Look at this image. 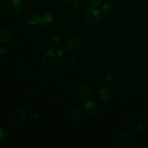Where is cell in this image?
Returning <instances> with one entry per match:
<instances>
[{
    "instance_id": "obj_9",
    "label": "cell",
    "mask_w": 148,
    "mask_h": 148,
    "mask_svg": "<svg viewBox=\"0 0 148 148\" xmlns=\"http://www.w3.org/2000/svg\"><path fill=\"white\" fill-rule=\"evenodd\" d=\"M64 65L66 70L70 72H72L75 69L76 67V59L73 56H69L66 58Z\"/></svg>"
},
{
    "instance_id": "obj_25",
    "label": "cell",
    "mask_w": 148,
    "mask_h": 148,
    "mask_svg": "<svg viewBox=\"0 0 148 148\" xmlns=\"http://www.w3.org/2000/svg\"><path fill=\"white\" fill-rule=\"evenodd\" d=\"M8 53V49L6 47H0V56H5Z\"/></svg>"
},
{
    "instance_id": "obj_23",
    "label": "cell",
    "mask_w": 148,
    "mask_h": 148,
    "mask_svg": "<svg viewBox=\"0 0 148 148\" xmlns=\"http://www.w3.org/2000/svg\"><path fill=\"white\" fill-rule=\"evenodd\" d=\"M105 80L109 84L112 83L114 80V77L112 75H108L105 77Z\"/></svg>"
},
{
    "instance_id": "obj_24",
    "label": "cell",
    "mask_w": 148,
    "mask_h": 148,
    "mask_svg": "<svg viewBox=\"0 0 148 148\" xmlns=\"http://www.w3.org/2000/svg\"><path fill=\"white\" fill-rule=\"evenodd\" d=\"M39 117H40L39 114L37 113H31L29 114V117L32 120H38L39 118Z\"/></svg>"
},
{
    "instance_id": "obj_26",
    "label": "cell",
    "mask_w": 148,
    "mask_h": 148,
    "mask_svg": "<svg viewBox=\"0 0 148 148\" xmlns=\"http://www.w3.org/2000/svg\"><path fill=\"white\" fill-rule=\"evenodd\" d=\"M74 13V10L73 8H69L67 9V10L66 11V13H65V14L68 16H71L72 14H73V13Z\"/></svg>"
},
{
    "instance_id": "obj_15",
    "label": "cell",
    "mask_w": 148,
    "mask_h": 148,
    "mask_svg": "<svg viewBox=\"0 0 148 148\" xmlns=\"http://www.w3.org/2000/svg\"><path fill=\"white\" fill-rule=\"evenodd\" d=\"M12 38V34L8 30H2L0 31V42L6 43Z\"/></svg>"
},
{
    "instance_id": "obj_4",
    "label": "cell",
    "mask_w": 148,
    "mask_h": 148,
    "mask_svg": "<svg viewBox=\"0 0 148 148\" xmlns=\"http://www.w3.org/2000/svg\"><path fill=\"white\" fill-rule=\"evenodd\" d=\"M83 109L85 115L87 117H92L95 114L97 111L96 104L94 101L88 99L84 103Z\"/></svg>"
},
{
    "instance_id": "obj_8",
    "label": "cell",
    "mask_w": 148,
    "mask_h": 148,
    "mask_svg": "<svg viewBox=\"0 0 148 148\" xmlns=\"http://www.w3.org/2000/svg\"><path fill=\"white\" fill-rule=\"evenodd\" d=\"M144 131V127L142 124L134 125L129 131V134L132 137H138L140 136Z\"/></svg>"
},
{
    "instance_id": "obj_14",
    "label": "cell",
    "mask_w": 148,
    "mask_h": 148,
    "mask_svg": "<svg viewBox=\"0 0 148 148\" xmlns=\"http://www.w3.org/2000/svg\"><path fill=\"white\" fill-rule=\"evenodd\" d=\"M49 45L51 49L54 50H57L59 49L61 45V39L58 36H53L49 40Z\"/></svg>"
},
{
    "instance_id": "obj_28",
    "label": "cell",
    "mask_w": 148,
    "mask_h": 148,
    "mask_svg": "<svg viewBox=\"0 0 148 148\" xmlns=\"http://www.w3.org/2000/svg\"><path fill=\"white\" fill-rule=\"evenodd\" d=\"M46 1H53V0H46Z\"/></svg>"
},
{
    "instance_id": "obj_12",
    "label": "cell",
    "mask_w": 148,
    "mask_h": 148,
    "mask_svg": "<svg viewBox=\"0 0 148 148\" xmlns=\"http://www.w3.org/2000/svg\"><path fill=\"white\" fill-rule=\"evenodd\" d=\"M54 15L50 12L45 13L41 17L40 24L42 25H46L51 23L54 20Z\"/></svg>"
},
{
    "instance_id": "obj_7",
    "label": "cell",
    "mask_w": 148,
    "mask_h": 148,
    "mask_svg": "<svg viewBox=\"0 0 148 148\" xmlns=\"http://www.w3.org/2000/svg\"><path fill=\"white\" fill-rule=\"evenodd\" d=\"M40 16L36 12L28 13L25 17V22L27 24L32 25L40 23Z\"/></svg>"
},
{
    "instance_id": "obj_3",
    "label": "cell",
    "mask_w": 148,
    "mask_h": 148,
    "mask_svg": "<svg viewBox=\"0 0 148 148\" xmlns=\"http://www.w3.org/2000/svg\"><path fill=\"white\" fill-rule=\"evenodd\" d=\"M42 60L43 65L48 69L54 68L57 63V57L51 50H47L44 53Z\"/></svg>"
},
{
    "instance_id": "obj_6",
    "label": "cell",
    "mask_w": 148,
    "mask_h": 148,
    "mask_svg": "<svg viewBox=\"0 0 148 148\" xmlns=\"http://www.w3.org/2000/svg\"><path fill=\"white\" fill-rule=\"evenodd\" d=\"M81 44V39L78 36H72L69 37L65 43V47L68 50H72L78 47Z\"/></svg>"
},
{
    "instance_id": "obj_22",
    "label": "cell",
    "mask_w": 148,
    "mask_h": 148,
    "mask_svg": "<svg viewBox=\"0 0 148 148\" xmlns=\"http://www.w3.org/2000/svg\"><path fill=\"white\" fill-rule=\"evenodd\" d=\"M34 49L38 51H41L45 49V46L40 43H38L34 46Z\"/></svg>"
},
{
    "instance_id": "obj_11",
    "label": "cell",
    "mask_w": 148,
    "mask_h": 148,
    "mask_svg": "<svg viewBox=\"0 0 148 148\" xmlns=\"http://www.w3.org/2000/svg\"><path fill=\"white\" fill-rule=\"evenodd\" d=\"M128 135L125 133H120L114 138V142L117 145H124L128 140Z\"/></svg>"
},
{
    "instance_id": "obj_1",
    "label": "cell",
    "mask_w": 148,
    "mask_h": 148,
    "mask_svg": "<svg viewBox=\"0 0 148 148\" xmlns=\"http://www.w3.org/2000/svg\"><path fill=\"white\" fill-rule=\"evenodd\" d=\"M84 18L87 23L94 25L99 21L101 13L96 8H90L84 13Z\"/></svg>"
},
{
    "instance_id": "obj_2",
    "label": "cell",
    "mask_w": 148,
    "mask_h": 148,
    "mask_svg": "<svg viewBox=\"0 0 148 148\" xmlns=\"http://www.w3.org/2000/svg\"><path fill=\"white\" fill-rule=\"evenodd\" d=\"M26 116L25 110L23 108H18L13 113L10 117V124L13 126H18L23 122Z\"/></svg>"
},
{
    "instance_id": "obj_5",
    "label": "cell",
    "mask_w": 148,
    "mask_h": 148,
    "mask_svg": "<svg viewBox=\"0 0 148 148\" xmlns=\"http://www.w3.org/2000/svg\"><path fill=\"white\" fill-rule=\"evenodd\" d=\"M21 5V0H10L8 4V10L10 13L16 14L20 11Z\"/></svg>"
},
{
    "instance_id": "obj_18",
    "label": "cell",
    "mask_w": 148,
    "mask_h": 148,
    "mask_svg": "<svg viewBox=\"0 0 148 148\" xmlns=\"http://www.w3.org/2000/svg\"><path fill=\"white\" fill-rule=\"evenodd\" d=\"M112 9V5L110 3H105L101 8V12L103 14L109 13Z\"/></svg>"
},
{
    "instance_id": "obj_17",
    "label": "cell",
    "mask_w": 148,
    "mask_h": 148,
    "mask_svg": "<svg viewBox=\"0 0 148 148\" xmlns=\"http://www.w3.org/2000/svg\"><path fill=\"white\" fill-rule=\"evenodd\" d=\"M88 2L86 0H75L73 2V6L78 10H82L86 8Z\"/></svg>"
},
{
    "instance_id": "obj_19",
    "label": "cell",
    "mask_w": 148,
    "mask_h": 148,
    "mask_svg": "<svg viewBox=\"0 0 148 148\" xmlns=\"http://www.w3.org/2000/svg\"><path fill=\"white\" fill-rule=\"evenodd\" d=\"M8 135V130L2 127H0V140L5 139Z\"/></svg>"
},
{
    "instance_id": "obj_13",
    "label": "cell",
    "mask_w": 148,
    "mask_h": 148,
    "mask_svg": "<svg viewBox=\"0 0 148 148\" xmlns=\"http://www.w3.org/2000/svg\"><path fill=\"white\" fill-rule=\"evenodd\" d=\"M70 115L71 118L76 121H81L84 119L83 113L79 110L77 109H72L70 112Z\"/></svg>"
},
{
    "instance_id": "obj_20",
    "label": "cell",
    "mask_w": 148,
    "mask_h": 148,
    "mask_svg": "<svg viewBox=\"0 0 148 148\" xmlns=\"http://www.w3.org/2000/svg\"><path fill=\"white\" fill-rule=\"evenodd\" d=\"M90 4L94 8H98L101 5V0H88Z\"/></svg>"
},
{
    "instance_id": "obj_21",
    "label": "cell",
    "mask_w": 148,
    "mask_h": 148,
    "mask_svg": "<svg viewBox=\"0 0 148 148\" xmlns=\"http://www.w3.org/2000/svg\"><path fill=\"white\" fill-rule=\"evenodd\" d=\"M66 51H67V49L65 47L60 48L57 51V55L58 57L63 56L66 53Z\"/></svg>"
},
{
    "instance_id": "obj_16",
    "label": "cell",
    "mask_w": 148,
    "mask_h": 148,
    "mask_svg": "<svg viewBox=\"0 0 148 148\" xmlns=\"http://www.w3.org/2000/svg\"><path fill=\"white\" fill-rule=\"evenodd\" d=\"M79 92L82 96L85 98L88 97L90 94V91L88 87L84 84H82L79 86Z\"/></svg>"
},
{
    "instance_id": "obj_10",
    "label": "cell",
    "mask_w": 148,
    "mask_h": 148,
    "mask_svg": "<svg viewBox=\"0 0 148 148\" xmlns=\"http://www.w3.org/2000/svg\"><path fill=\"white\" fill-rule=\"evenodd\" d=\"M99 96L104 101H109L112 97V91L109 87H104L101 89L99 91Z\"/></svg>"
},
{
    "instance_id": "obj_27",
    "label": "cell",
    "mask_w": 148,
    "mask_h": 148,
    "mask_svg": "<svg viewBox=\"0 0 148 148\" xmlns=\"http://www.w3.org/2000/svg\"><path fill=\"white\" fill-rule=\"evenodd\" d=\"M62 2H64V3H71L73 1H74L75 0H60Z\"/></svg>"
}]
</instances>
